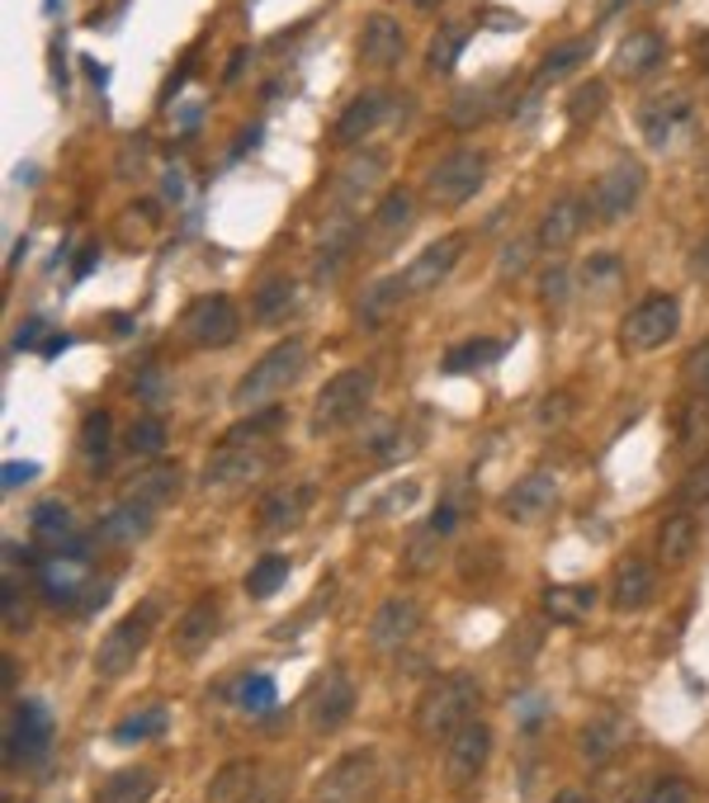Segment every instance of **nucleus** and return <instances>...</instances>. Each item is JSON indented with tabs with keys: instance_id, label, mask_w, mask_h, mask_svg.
Instances as JSON below:
<instances>
[{
	"instance_id": "51",
	"label": "nucleus",
	"mask_w": 709,
	"mask_h": 803,
	"mask_svg": "<svg viewBox=\"0 0 709 803\" xmlns=\"http://www.w3.org/2000/svg\"><path fill=\"white\" fill-rule=\"evenodd\" d=\"M487 119V91L483 85H469V91H459L454 104H450V123L454 128H473V123Z\"/></svg>"
},
{
	"instance_id": "45",
	"label": "nucleus",
	"mask_w": 709,
	"mask_h": 803,
	"mask_svg": "<svg viewBox=\"0 0 709 803\" xmlns=\"http://www.w3.org/2000/svg\"><path fill=\"white\" fill-rule=\"evenodd\" d=\"M233 700L242 713H251V719H260V713H270L279 704V694H275V681L270 676H242L237 690H233Z\"/></svg>"
},
{
	"instance_id": "55",
	"label": "nucleus",
	"mask_w": 709,
	"mask_h": 803,
	"mask_svg": "<svg viewBox=\"0 0 709 803\" xmlns=\"http://www.w3.org/2000/svg\"><path fill=\"white\" fill-rule=\"evenodd\" d=\"M648 803H696V790H690L681 775H662V780L648 790Z\"/></svg>"
},
{
	"instance_id": "7",
	"label": "nucleus",
	"mask_w": 709,
	"mask_h": 803,
	"mask_svg": "<svg viewBox=\"0 0 709 803\" xmlns=\"http://www.w3.org/2000/svg\"><path fill=\"white\" fill-rule=\"evenodd\" d=\"M483 181H487V156L473 147H459L431 166V175H425V199L435 208H459L483 189Z\"/></svg>"
},
{
	"instance_id": "31",
	"label": "nucleus",
	"mask_w": 709,
	"mask_h": 803,
	"mask_svg": "<svg viewBox=\"0 0 709 803\" xmlns=\"http://www.w3.org/2000/svg\"><path fill=\"white\" fill-rule=\"evenodd\" d=\"M700 544V521L690 511H671L658 529V558L662 567H681Z\"/></svg>"
},
{
	"instance_id": "61",
	"label": "nucleus",
	"mask_w": 709,
	"mask_h": 803,
	"mask_svg": "<svg viewBox=\"0 0 709 803\" xmlns=\"http://www.w3.org/2000/svg\"><path fill=\"white\" fill-rule=\"evenodd\" d=\"M690 270H696V275H709V231H705V241L696 246V260H690Z\"/></svg>"
},
{
	"instance_id": "16",
	"label": "nucleus",
	"mask_w": 709,
	"mask_h": 803,
	"mask_svg": "<svg viewBox=\"0 0 709 803\" xmlns=\"http://www.w3.org/2000/svg\"><path fill=\"white\" fill-rule=\"evenodd\" d=\"M383 171H388L383 152H360L354 161H346L341 175H336V189H331V213H350L354 218V208L383 185Z\"/></svg>"
},
{
	"instance_id": "35",
	"label": "nucleus",
	"mask_w": 709,
	"mask_h": 803,
	"mask_svg": "<svg viewBox=\"0 0 709 803\" xmlns=\"http://www.w3.org/2000/svg\"><path fill=\"white\" fill-rule=\"evenodd\" d=\"M256 780H260V761H227L218 765V775L208 780V803H242L246 794L256 790Z\"/></svg>"
},
{
	"instance_id": "48",
	"label": "nucleus",
	"mask_w": 709,
	"mask_h": 803,
	"mask_svg": "<svg viewBox=\"0 0 709 803\" xmlns=\"http://www.w3.org/2000/svg\"><path fill=\"white\" fill-rule=\"evenodd\" d=\"M110 431H114V425H110V416H104V412H91L81 421V454L91 463L110 459Z\"/></svg>"
},
{
	"instance_id": "43",
	"label": "nucleus",
	"mask_w": 709,
	"mask_h": 803,
	"mask_svg": "<svg viewBox=\"0 0 709 803\" xmlns=\"http://www.w3.org/2000/svg\"><path fill=\"white\" fill-rule=\"evenodd\" d=\"M284 581H289V558H279V553H265V558L246 573V591L256 600H270L275 591H284Z\"/></svg>"
},
{
	"instance_id": "44",
	"label": "nucleus",
	"mask_w": 709,
	"mask_h": 803,
	"mask_svg": "<svg viewBox=\"0 0 709 803\" xmlns=\"http://www.w3.org/2000/svg\"><path fill=\"white\" fill-rule=\"evenodd\" d=\"M464 43H469V29H464V24H445V29H440L435 39H431V48H425V66L445 76V71H454V62H459V52H464Z\"/></svg>"
},
{
	"instance_id": "25",
	"label": "nucleus",
	"mask_w": 709,
	"mask_h": 803,
	"mask_svg": "<svg viewBox=\"0 0 709 803\" xmlns=\"http://www.w3.org/2000/svg\"><path fill=\"white\" fill-rule=\"evenodd\" d=\"M629 738V719L625 713H615V709H600L592 723H582V733H577V747H582V761L587 765H600V761H610L619 747H625Z\"/></svg>"
},
{
	"instance_id": "17",
	"label": "nucleus",
	"mask_w": 709,
	"mask_h": 803,
	"mask_svg": "<svg viewBox=\"0 0 709 803\" xmlns=\"http://www.w3.org/2000/svg\"><path fill=\"white\" fill-rule=\"evenodd\" d=\"M492 756V728L487 723H464L459 733L445 742V780L450 784H469L483 775V765Z\"/></svg>"
},
{
	"instance_id": "2",
	"label": "nucleus",
	"mask_w": 709,
	"mask_h": 803,
	"mask_svg": "<svg viewBox=\"0 0 709 803\" xmlns=\"http://www.w3.org/2000/svg\"><path fill=\"white\" fill-rule=\"evenodd\" d=\"M304 369H308V346L298 341V336H289V341H279L275 350H265L260 360L246 369V379L233 388V406L237 412H270V406L289 392L298 379H304Z\"/></svg>"
},
{
	"instance_id": "29",
	"label": "nucleus",
	"mask_w": 709,
	"mask_h": 803,
	"mask_svg": "<svg viewBox=\"0 0 709 803\" xmlns=\"http://www.w3.org/2000/svg\"><path fill=\"white\" fill-rule=\"evenodd\" d=\"M402 48H407V39H402V29H398L393 14H369L364 33H360V62L383 71V66L402 62Z\"/></svg>"
},
{
	"instance_id": "6",
	"label": "nucleus",
	"mask_w": 709,
	"mask_h": 803,
	"mask_svg": "<svg viewBox=\"0 0 709 803\" xmlns=\"http://www.w3.org/2000/svg\"><path fill=\"white\" fill-rule=\"evenodd\" d=\"M156 615H162V605H156V600H142L133 615H123L114 629L104 634L100 652H95V671L104 676V681H119V676L133 671V662L142 657V648H147V638H152Z\"/></svg>"
},
{
	"instance_id": "33",
	"label": "nucleus",
	"mask_w": 709,
	"mask_h": 803,
	"mask_svg": "<svg viewBox=\"0 0 709 803\" xmlns=\"http://www.w3.org/2000/svg\"><path fill=\"white\" fill-rule=\"evenodd\" d=\"M294 308H298V284L294 279H265L260 289H256V298H251V317L260 321V327H279L284 317H294Z\"/></svg>"
},
{
	"instance_id": "36",
	"label": "nucleus",
	"mask_w": 709,
	"mask_h": 803,
	"mask_svg": "<svg viewBox=\"0 0 709 803\" xmlns=\"http://www.w3.org/2000/svg\"><path fill=\"white\" fill-rule=\"evenodd\" d=\"M587 58H592V39H567L558 48H548L544 62H540V71H535V91H544V85H554L563 76H573V71L587 62Z\"/></svg>"
},
{
	"instance_id": "37",
	"label": "nucleus",
	"mask_w": 709,
	"mask_h": 803,
	"mask_svg": "<svg viewBox=\"0 0 709 803\" xmlns=\"http://www.w3.org/2000/svg\"><path fill=\"white\" fill-rule=\"evenodd\" d=\"M592 605H596V586H548V591H544V615L554 624L587 619Z\"/></svg>"
},
{
	"instance_id": "32",
	"label": "nucleus",
	"mask_w": 709,
	"mask_h": 803,
	"mask_svg": "<svg viewBox=\"0 0 709 803\" xmlns=\"http://www.w3.org/2000/svg\"><path fill=\"white\" fill-rule=\"evenodd\" d=\"M407 298H412V294H407V279H402V275H383V279H374V284H369V289L360 294L354 312H360L364 327H379V321L393 317Z\"/></svg>"
},
{
	"instance_id": "11",
	"label": "nucleus",
	"mask_w": 709,
	"mask_h": 803,
	"mask_svg": "<svg viewBox=\"0 0 709 803\" xmlns=\"http://www.w3.org/2000/svg\"><path fill=\"white\" fill-rule=\"evenodd\" d=\"M354 704H360V694H354V681H350L341 667H331V671L317 676L312 690H308V704H304L308 728H312V733H336V728L350 723Z\"/></svg>"
},
{
	"instance_id": "3",
	"label": "nucleus",
	"mask_w": 709,
	"mask_h": 803,
	"mask_svg": "<svg viewBox=\"0 0 709 803\" xmlns=\"http://www.w3.org/2000/svg\"><path fill=\"white\" fill-rule=\"evenodd\" d=\"M483 700L473 676H440L421 690L417 700V713H412V728L421 742H450L459 728L473 723V709Z\"/></svg>"
},
{
	"instance_id": "12",
	"label": "nucleus",
	"mask_w": 709,
	"mask_h": 803,
	"mask_svg": "<svg viewBox=\"0 0 709 803\" xmlns=\"http://www.w3.org/2000/svg\"><path fill=\"white\" fill-rule=\"evenodd\" d=\"M412 194L407 189H388L383 199H379V208L369 213V227H364V256H374V260H383L388 251H398V241L412 231Z\"/></svg>"
},
{
	"instance_id": "54",
	"label": "nucleus",
	"mask_w": 709,
	"mask_h": 803,
	"mask_svg": "<svg viewBox=\"0 0 709 803\" xmlns=\"http://www.w3.org/2000/svg\"><path fill=\"white\" fill-rule=\"evenodd\" d=\"M284 799H289V775H284L279 765H260L256 790L246 794L242 803H284Z\"/></svg>"
},
{
	"instance_id": "53",
	"label": "nucleus",
	"mask_w": 709,
	"mask_h": 803,
	"mask_svg": "<svg viewBox=\"0 0 709 803\" xmlns=\"http://www.w3.org/2000/svg\"><path fill=\"white\" fill-rule=\"evenodd\" d=\"M535 246H540V237H516L511 246H502V256H496V279H521L530 256H535Z\"/></svg>"
},
{
	"instance_id": "8",
	"label": "nucleus",
	"mask_w": 709,
	"mask_h": 803,
	"mask_svg": "<svg viewBox=\"0 0 709 803\" xmlns=\"http://www.w3.org/2000/svg\"><path fill=\"white\" fill-rule=\"evenodd\" d=\"M379 794V756L374 752H346L327 775L317 780L308 803H374Z\"/></svg>"
},
{
	"instance_id": "30",
	"label": "nucleus",
	"mask_w": 709,
	"mask_h": 803,
	"mask_svg": "<svg viewBox=\"0 0 709 803\" xmlns=\"http://www.w3.org/2000/svg\"><path fill=\"white\" fill-rule=\"evenodd\" d=\"M667 58V43L658 39V33H629L625 43L615 48V76H625V81H644L648 71H658Z\"/></svg>"
},
{
	"instance_id": "59",
	"label": "nucleus",
	"mask_w": 709,
	"mask_h": 803,
	"mask_svg": "<svg viewBox=\"0 0 709 803\" xmlns=\"http://www.w3.org/2000/svg\"><path fill=\"white\" fill-rule=\"evenodd\" d=\"M563 416H567V392H554V398H544L540 421H563Z\"/></svg>"
},
{
	"instance_id": "24",
	"label": "nucleus",
	"mask_w": 709,
	"mask_h": 803,
	"mask_svg": "<svg viewBox=\"0 0 709 803\" xmlns=\"http://www.w3.org/2000/svg\"><path fill=\"white\" fill-rule=\"evenodd\" d=\"M388 110H393V95H383V91H364V95H354V100L346 104V114L336 119L331 137L341 142V147H354V142L369 137V133H374L379 123L388 119Z\"/></svg>"
},
{
	"instance_id": "46",
	"label": "nucleus",
	"mask_w": 709,
	"mask_h": 803,
	"mask_svg": "<svg viewBox=\"0 0 709 803\" xmlns=\"http://www.w3.org/2000/svg\"><path fill=\"white\" fill-rule=\"evenodd\" d=\"M123 450L137 454V459H156L166 450V421L162 416H142L129 425V435H123Z\"/></svg>"
},
{
	"instance_id": "19",
	"label": "nucleus",
	"mask_w": 709,
	"mask_h": 803,
	"mask_svg": "<svg viewBox=\"0 0 709 803\" xmlns=\"http://www.w3.org/2000/svg\"><path fill=\"white\" fill-rule=\"evenodd\" d=\"M152 525H156V511L152 506H142V502H123L114 506V511H104L100 515V525H95V544L100 548H137L142 539L152 534Z\"/></svg>"
},
{
	"instance_id": "5",
	"label": "nucleus",
	"mask_w": 709,
	"mask_h": 803,
	"mask_svg": "<svg viewBox=\"0 0 709 803\" xmlns=\"http://www.w3.org/2000/svg\"><path fill=\"white\" fill-rule=\"evenodd\" d=\"M33 581L48 605H100L104 600V586H91V567H85V553L81 548H66V553H48V558L33 563Z\"/></svg>"
},
{
	"instance_id": "20",
	"label": "nucleus",
	"mask_w": 709,
	"mask_h": 803,
	"mask_svg": "<svg viewBox=\"0 0 709 803\" xmlns=\"http://www.w3.org/2000/svg\"><path fill=\"white\" fill-rule=\"evenodd\" d=\"M459 256H464V237H440V241H431V246H425V251L402 270L407 294L421 298V294L440 289V284L450 279V270L459 265Z\"/></svg>"
},
{
	"instance_id": "63",
	"label": "nucleus",
	"mask_w": 709,
	"mask_h": 803,
	"mask_svg": "<svg viewBox=\"0 0 709 803\" xmlns=\"http://www.w3.org/2000/svg\"><path fill=\"white\" fill-rule=\"evenodd\" d=\"M412 6H417V10H431V6H435V0H412Z\"/></svg>"
},
{
	"instance_id": "18",
	"label": "nucleus",
	"mask_w": 709,
	"mask_h": 803,
	"mask_svg": "<svg viewBox=\"0 0 709 803\" xmlns=\"http://www.w3.org/2000/svg\"><path fill=\"white\" fill-rule=\"evenodd\" d=\"M312 487L308 482H284V487H275V492H265L260 496V506H256V529L260 534H289V529H298L304 525V515H308V506H312Z\"/></svg>"
},
{
	"instance_id": "26",
	"label": "nucleus",
	"mask_w": 709,
	"mask_h": 803,
	"mask_svg": "<svg viewBox=\"0 0 709 803\" xmlns=\"http://www.w3.org/2000/svg\"><path fill=\"white\" fill-rule=\"evenodd\" d=\"M29 534H33V544L48 548V553H66V548H76V521H71V511L66 502H39L29 515Z\"/></svg>"
},
{
	"instance_id": "1",
	"label": "nucleus",
	"mask_w": 709,
	"mask_h": 803,
	"mask_svg": "<svg viewBox=\"0 0 709 803\" xmlns=\"http://www.w3.org/2000/svg\"><path fill=\"white\" fill-rule=\"evenodd\" d=\"M284 425V412H251L242 425H233V431L223 435V444L213 450V459L204 463V492H242V487H251L256 477H265L275 469V431Z\"/></svg>"
},
{
	"instance_id": "27",
	"label": "nucleus",
	"mask_w": 709,
	"mask_h": 803,
	"mask_svg": "<svg viewBox=\"0 0 709 803\" xmlns=\"http://www.w3.org/2000/svg\"><path fill=\"white\" fill-rule=\"evenodd\" d=\"M582 223H587V204L573 199V194H563L558 204H548V213H544L540 227H535V237H540L544 251H563V246L577 241Z\"/></svg>"
},
{
	"instance_id": "21",
	"label": "nucleus",
	"mask_w": 709,
	"mask_h": 803,
	"mask_svg": "<svg viewBox=\"0 0 709 803\" xmlns=\"http://www.w3.org/2000/svg\"><path fill=\"white\" fill-rule=\"evenodd\" d=\"M554 502H558V477L544 473V469H535V473H525L516 487L506 492L502 511H506L516 525H540L544 515L554 511Z\"/></svg>"
},
{
	"instance_id": "14",
	"label": "nucleus",
	"mask_w": 709,
	"mask_h": 803,
	"mask_svg": "<svg viewBox=\"0 0 709 803\" xmlns=\"http://www.w3.org/2000/svg\"><path fill=\"white\" fill-rule=\"evenodd\" d=\"M421 629V605L412 596H388L374 615H369V648L374 652H398L417 638Z\"/></svg>"
},
{
	"instance_id": "34",
	"label": "nucleus",
	"mask_w": 709,
	"mask_h": 803,
	"mask_svg": "<svg viewBox=\"0 0 709 803\" xmlns=\"http://www.w3.org/2000/svg\"><path fill=\"white\" fill-rule=\"evenodd\" d=\"M175 496H181V469H175V463H156V469L133 477V487H129V502H142L152 511L171 506Z\"/></svg>"
},
{
	"instance_id": "23",
	"label": "nucleus",
	"mask_w": 709,
	"mask_h": 803,
	"mask_svg": "<svg viewBox=\"0 0 709 803\" xmlns=\"http://www.w3.org/2000/svg\"><path fill=\"white\" fill-rule=\"evenodd\" d=\"M48 742H52V713H48V704L20 700V709H14V728H10V756L39 761L48 752Z\"/></svg>"
},
{
	"instance_id": "4",
	"label": "nucleus",
	"mask_w": 709,
	"mask_h": 803,
	"mask_svg": "<svg viewBox=\"0 0 709 803\" xmlns=\"http://www.w3.org/2000/svg\"><path fill=\"white\" fill-rule=\"evenodd\" d=\"M369 398H374V373H369V369H346V373H336V379H331L322 392H317L312 416H308V431H312L317 440L346 431V425H354V421L364 416Z\"/></svg>"
},
{
	"instance_id": "41",
	"label": "nucleus",
	"mask_w": 709,
	"mask_h": 803,
	"mask_svg": "<svg viewBox=\"0 0 709 803\" xmlns=\"http://www.w3.org/2000/svg\"><path fill=\"white\" fill-rule=\"evenodd\" d=\"M681 454L690 463L709 454V398H696L681 412Z\"/></svg>"
},
{
	"instance_id": "64",
	"label": "nucleus",
	"mask_w": 709,
	"mask_h": 803,
	"mask_svg": "<svg viewBox=\"0 0 709 803\" xmlns=\"http://www.w3.org/2000/svg\"><path fill=\"white\" fill-rule=\"evenodd\" d=\"M653 6H671V0H653Z\"/></svg>"
},
{
	"instance_id": "10",
	"label": "nucleus",
	"mask_w": 709,
	"mask_h": 803,
	"mask_svg": "<svg viewBox=\"0 0 709 803\" xmlns=\"http://www.w3.org/2000/svg\"><path fill=\"white\" fill-rule=\"evenodd\" d=\"M677 327H681L677 298H671V294H653V298H644L625 317V327H619V341H625V350H634V354H648V350H662L671 336H677Z\"/></svg>"
},
{
	"instance_id": "56",
	"label": "nucleus",
	"mask_w": 709,
	"mask_h": 803,
	"mask_svg": "<svg viewBox=\"0 0 709 803\" xmlns=\"http://www.w3.org/2000/svg\"><path fill=\"white\" fill-rule=\"evenodd\" d=\"M6 629L10 634H24L29 629V600L14 581H6Z\"/></svg>"
},
{
	"instance_id": "57",
	"label": "nucleus",
	"mask_w": 709,
	"mask_h": 803,
	"mask_svg": "<svg viewBox=\"0 0 709 803\" xmlns=\"http://www.w3.org/2000/svg\"><path fill=\"white\" fill-rule=\"evenodd\" d=\"M686 379H690V388H696L700 398H709V341L690 350V360H686Z\"/></svg>"
},
{
	"instance_id": "47",
	"label": "nucleus",
	"mask_w": 709,
	"mask_h": 803,
	"mask_svg": "<svg viewBox=\"0 0 709 803\" xmlns=\"http://www.w3.org/2000/svg\"><path fill=\"white\" fill-rule=\"evenodd\" d=\"M398 440H402V425H398V421H379L374 431H369L364 450L374 454L379 463H398V459H407V454H412V444H398Z\"/></svg>"
},
{
	"instance_id": "60",
	"label": "nucleus",
	"mask_w": 709,
	"mask_h": 803,
	"mask_svg": "<svg viewBox=\"0 0 709 803\" xmlns=\"http://www.w3.org/2000/svg\"><path fill=\"white\" fill-rule=\"evenodd\" d=\"M487 29H496V33H511V29H521V14H502V10H487Z\"/></svg>"
},
{
	"instance_id": "52",
	"label": "nucleus",
	"mask_w": 709,
	"mask_h": 803,
	"mask_svg": "<svg viewBox=\"0 0 709 803\" xmlns=\"http://www.w3.org/2000/svg\"><path fill=\"white\" fill-rule=\"evenodd\" d=\"M567 298H573V270H567V265H548V270L540 275V302L544 308H567Z\"/></svg>"
},
{
	"instance_id": "22",
	"label": "nucleus",
	"mask_w": 709,
	"mask_h": 803,
	"mask_svg": "<svg viewBox=\"0 0 709 803\" xmlns=\"http://www.w3.org/2000/svg\"><path fill=\"white\" fill-rule=\"evenodd\" d=\"M653 596H658V573H653V563L625 558V563L615 567V577H610V605H615L619 615L648 610Z\"/></svg>"
},
{
	"instance_id": "38",
	"label": "nucleus",
	"mask_w": 709,
	"mask_h": 803,
	"mask_svg": "<svg viewBox=\"0 0 709 803\" xmlns=\"http://www.w3.org/2000/svg\"><path fill=\"white\" fill-rule=\"evenodd\" d=\"M152 794H156V775L133 765V771H114L110 780H104L95 803H147Z\"/></svg>"
},
{
	"instance_id": "13",
	"label": "nucleus",
	"mask_w": 709,
	"mask_h": 803,
	"mask_svg": "<svg viewBox=\"0 0 709 803\" xmlns=\"http://www.w3.org/2000/svg\"><path fill=\"white\" fill-rule=\"evenodd\" d=\"M638 194H644V166H638V161H619V166H610L592 185V213H596V223H619L638 204Z\"/></svg>"
},
{
	"instance_id": "28",
	"label": "nucleus",
	"mask_w": 709,
	"mask_h": 803,
	"mask_svg": "<svg viewBox=\"0 0 709 803\" xmlns=\"http://www.w3.org/2000/svg\"><path fill=\"white\" fill-rule=\"evenodd\" d=\"M213 638H218V600L199 596L181 619H175V652L199 657Z\"/></svg>"
},
{
	"instance_id": "39",
	"label": "nucleus",
	"mask_w": 709,
	"mask_h": 803,
	"mask_svg": "<svg viewBox=\"0 0 709 803\" xmlns=\"http://www.w3.org/2000/svg\"><path fill=\"white\" fill-rule=\"evenodd\" d=\"M440 534L435 525H421L407 534V548H402V573L407 577H425V573H435V563H440Z\"/></svg>"
},
{
	"instance_id": "9",
	"label": "nucleus",
	"mask_w": 709,
	"mask_h": 803,
	"mask_svg": "<svg viewBox=\"0 0 709 803\" xmlns=\"http://www.w3.org/2000/svg\"><path fill=\"white\" fill-rule=\"evenodd\" d=\"M181 336L189 346H199V350H223V346H233L237 336H242V317L233 308V298H223V294H208V298H194L189 308L181 312Z\"/></svg>"
},
{
	"instance_id": "49",
	"label": "nucleus",
	"mask_w": 709,
	"mask_h": 803,
	"mask_svg": "<svg viewBox=\"0 0 709 803\" xmlns=\"http://www.w3.org/2000/svg\"><path fill=\"white\" fill-rule=\"evenodd\" d=\"M162 728H166V709H142V713H133V719H123V723L114 728V742H119V747H133V742H142V738L162 733Z\"/></svg>"
},
{
	"instance_id": "62",
	"label": "nucleus",
	"mask_w": 709,
	"mask_h": 803,
	"mask_svg": "<svg viewBox=\"0 0 709 803\" xmlns=\"http://www.w3.org/2000/svg\"><path fill=\"white\" fill-rule=\"evenodd\" d=\"M554 803H592V799H587V794H582V790H563V794H558Z\"/></svg>"
},
{
	"instance_id": "40",
	"label": "nucleus",
	"mask_w": 709,
	"mask_h": 803,
	"mask_svg": "<svg viewBox=\"0 0 709 803\" xmlns=\"http://www.w3.org/2000/svg\"><path fill=\"white\" fill-rule=\"evenodd\" d=\"M502 341H487V336H477V341H459L445 350V373H473L492 360H502Z\"/></svg>"
},
{
	"instance_id": "50",
	"label": "nucleus",
	"mask_w": 709,
	"mask_h": 803,
	"mask_svg": "<svg viewBox=\"0 0 709 803\" xmlns=\"http://www.w3.org/2000/svg\"><path fill=\"white\" fill-rule=\"evenodd\" d=\"M600 104H606V85H600V81L577 85L573 100H567V123H573V128H582V123H592V119L600 114Z\"/></svg>"
},
{
	"instance_id": "42",
	"label": "nucleus",
	"mask_w": 709,
	"mask_h": 803,
	"mask_svg": "<svg viewBox=\"0 0 709 803\" xmlns=\"http://www.w3.org/2000/svg\"><path fill=\"white\" fill-rule=\"evenodd\" d=\"M582 284L596 294V298H610L619 284H625V260H619L615 251H596L587 256V270H582Z\"/></svg>"
},
{
	"instance_id": "58",
	"label": "nucleus",
	"mask_w": 709,
	"mask_h": 803,
	"mask_svg": "<svg viewBox=\"0 0 709 803\" xmlns=\"http://www.w3.org/2000/svg\"><path fill=\"white\" fill-rule=\"evenodd\" d=\"M29 477H39V463H6V492L24 487Z\"/></svg>"
},
{
	"instance_id": "15",
	"label": "nucleus",
	"mask_w": 709,
	"mask_h": 803,
	"mask_svg": "<svg viewBox=\"0 0 709 803\" xmlns=\"http://www.w3.org/2000/svg\"><path fill=\"white\" fill-rule=\"evenodd\" d=\"M690 100L686 95H653L644 110H638V128H644V142L653 152L677 147V137L690 133Z\"/></svg>"
}]
</instances>
